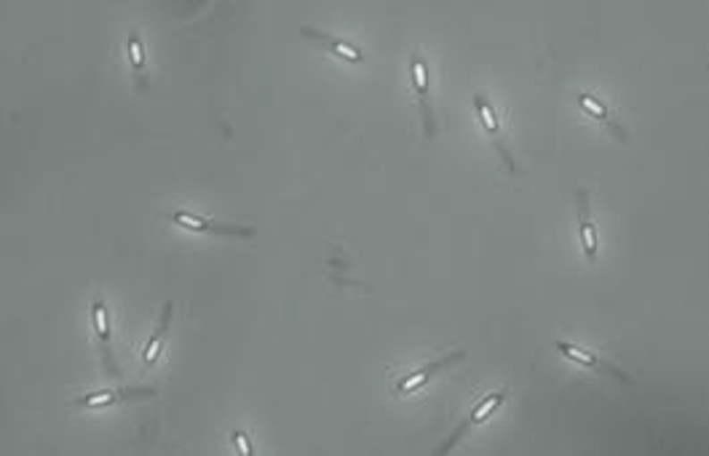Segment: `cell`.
Returning <instances> with one entry per match:
<instances>
[{
    "mask_svg": "<svg viewBox=\"0 0 709 456\" xmlns=\"http://www.w3.org/2000/svg\"><path fill=\"white\" fill-rule=\"evenodd\" d=\"M300 32H303L306 37L319 40V43H322L330 54H335L338 59H346V62H354V64L364 62L361 51H359L356 46H351V43H346V40H338V37H333V35H325V32H319V29H314V27H303Z\"/></svg>",
    "mask_w": 709,
    "mask_h": 456,
    "instance_id": "obj_12",
    "label": "cell"
},
{
    "mask_svg": "<svg viewBox=\"0 0 709 456\" xmlns=\"http://www.w3.org/2000/svg\"><path fill=\"white\" fill-rule=\"evenodd\" d=\"M463 358H466V352H463V350H455L452 355H447V358H442V361H434V363H428L426 369H420V371H415V374H409V377L399 379V385H396V393H399V395H409V393H415V390H418V387H423L428 379H434L439 371H444V369H450V366L460 363Z\"/></svg>",
    "mask_w": 709,
    "mask_h": 456,
    "instance_id": "obj_7",
    "label": "cell"
},
{
    "mask_svg": "<svg viewBox=\"0 0 709 456\" xmlns=\"http://www.w3.org/2000/svg\"><path fill=\"white\" fill-rule=\"evenodd\" d=\"M172 315H174V302H166L164 312L158 318V326H156V331L150 334V339L145 344V355H142L145 358V369H150L158 361V355L164 350V342H166V334H169V326H172Z\"/></svg>",
    "mask_w": 709,
    "mask_h": 456,
    "instance_id": "obj_10",
    "label": "cell"
},
{
    "mask_svg": "<svg viewBox=\"0 0 709 456\" xmlns=\"http://www.w3.org/2000/svg\"><path fill=\"white\" fill-rule=\"evenodd\" d=\"M409 75H412V88H415V96L420 102V115H423V131L426 137H434L436 134V118H434V110H431V91H428V67H426V59L423 56H412L409 59Z\"/></svg>",
    "mask_w": 709,
    "mask_h": 456,
    "instance_id": "obj_1",
    "label": "cell"
},
{
    "mask_svg": "<svg viewBox=\"0 0 709 456\" xmlns=\"http://www.w3.org/2000/svg\"><path fill=\"white\" fill-rule=\"evenodd\" d=\"M578 228H581V243H584V253L589 261H595L597 256V228L589 217V195L587 190H578Z\"/></svg>",
    "mask_w": 709,
    "mask_h": 456,
    "instance_id": "obj_11",
    "label": "cell"
},
{
    "mask_svg": "<svg viewBox=\"0 0 709 456\" xmlns=\"http://www.w3.org/2000/svg\"><path fill=\"white\" fill-rule=\"evenodd\" d=\"M474 107H477V115H479V123H482V129H485V134L490 137V142H493V147L498 150V155H501V161L506 163V169L509 171H519L517 169V163H514V158L509 155V150H506V142H503V134H501V120H498V115H495V110H493V104L487 102V96H482V94H477L474 96Z\"/></svg>",
    "mask_w": 709,
    "mask_h": 456,
    "instance_id": "obj_2",
    "label": "cell"
},
{
    "mask_svg": "<svg viewBox=\"0 0 709 456\" xmlns=\"http://www.w3.org/2000/svg\"><path fill=\"white\" fill-rule=\"evenodd\" d=\"M233 444H236L239 454H244V456L252 454V444H249V438H247L241 430H236V433H233Z\"/></svg>",
    "mask_w": 709,
    "mask_h": 456,
    "instance_id": "obj_14",
    "label": "cell"
},
{
    "mask_svg": "<svg viewBox=\"0 0 709 456\" xmlns=\"http://www.w3.org/2000/svg\"><path fill=\"white\" fill-rule=\"evenodd\" d=\"M578 104H581V110H584L587 115H592L597 123H603L608 131H613L619 142H627V139H629L627 129L619 123V118H616V115L608 110V104H605V102H600V99H597V96H592V94H578Z\"/></svg>",
    "mask_w": 709,
    "mask_h": 456,
    "instance_id": "obj_9",
    "label": "cell"
},
{
    "mask_svg": "<svg viewBox=\"0 0 709 456\" xmlns=\"http://www.w3.org/2000/svg\"><path fill=\"white\" fill-rule=\"evenodd\" d=\"M129 59L134 67V75L139 80V88H148V70H145V46L137 32H129Z\"/></svg>",
    "mask_w": 709,
    "mask_h": 456,
    "instance_id": "obj_13",
    "label": "cell"
},
{
    "mask_svg": "<svg viewBox=\"0 0 709 456\" xmlns=\"http://www.w3.org/2000/svg\"><path fill=\"white\" fill-rule=\"evenodd\" d=\"M172 222L180 225L182 229H193V232H209V235H225V237H255V228H236V225H220L215 220H207L201 214H190V211H174Z\"/></svg>",
    "mask_w": 709,
    "mask_h": 456,
    "instance_id": "obj_5",
    "label": "cell"
},
{
    "mask_svg": "<svg viewBox=\"0 0 709 456\" xmlns=\"http://www.w3.org/2000/svg\"><path fill=\"white\" fill-rule=\"evenodd\" d=\"M156 387H123V390H102V393H91L75 401V406L83 409H99V406H113V403H123V401H142V398H153Z\"/></svg>",
    "mask_w": 709,
    "mask_h": 456,
    "instance_id": "obj_6",
    "label": "cell"
},
{
    "mask_svg": "<svg viewBox=\"0 0 709 456\" xmlns=\"http://www.w3.org/2000/svg\"><path fill=\"white\" fill-rule=\"evenodd\" d=\"M503 401H506V393H503V390H498V393L487 395L485 401H479V406H477V409L468 414V419H466V422H463V425H460V427H458V430H455L450 438H447V444H444V446H439L434 454L442 456V454H447V452H452V449L460 444V438H463V435H466L471 427H477V425H482L485 419H490V414H493V411H498Z\"/></svg>",
    "mask_w": 709,
    "mask_h": 456,
    "instance_id": "obj_4",
    "label": "cell"
},
{
    "mask_svg": "<svg viewBox=\"0 0 709 456\" xmlns=\"http://www.w3.org/2000/svg\"><path fill=\"white\" fill-rule=\"evenodd\" d=\"M557 350H560L562 358H568V361H573V363H578V366H587V369H592V371H597V374H605V377L616 379L619 385H632V379H629L619 366H613L611 361H605V358H600V355H595V352H587V350H581V347H576V344H568V342H557Z\"/></svg>",
    "mask_w": 709,
    "mask_h": 456,
    "instance_id": "obj_3",
    "label": "cell"
},
{
    "mask_svg": "<svg viewBox=\"0 0 709 456\" xmlns=\"http://www.w3.org/2000/svg\"><path fill=\"white\" fill-rule=\"evenodd\" d=\"M91 320H94V331H97V339H99V350H102V363H105V371L110 377H121V369L115 366V358H113V347H110V318H107V310L102 302H94L91 304Z\"/></svg>",
    "mask_w": 709,
    "mask_h": 456,
    "instance_id": "obj_8",
    "label": "cell"
}]
</instances>
